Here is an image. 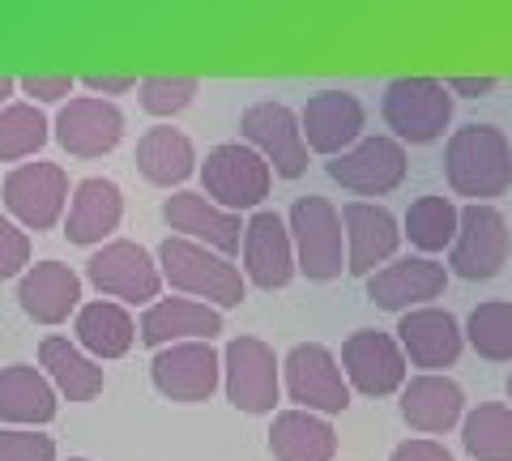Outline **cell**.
Here are the masks:
<instances>
[{
	"label": "cell",
	"instance_id": "23",
	"mask_svg": "<svg viewBox=\"0 0 512 461\" xmlns=\"http://www.w3.org/2000/svg\"><path fill=\"white\" fill-rule=\"evenodd\" d=\"M218 333H222V312L184 295L154 299L150 308H141V321H137V338L150 351H163V346H175V342H214Z\"/></svg>",
	"mask_w": 512,
	"mask_h": 461
},
{
	"label": "cell",
	"instance_id": "12",
	"mask_svg": "<svg viewBox=\"0 0 512 461\" xmlns=\"http://www.w3.org/2000/svg\"><path fill=\"white\" fill-rule=\"evenodd\" d=\"M150 380L167 402H210L222 389V355L214 351V342H175L154 351L150 359Z\"/></svg>",
	"mask_w": 512,
	"mask_h": 461
},
{
	"label": "cell",
	"instance_id": "1",
	"mask_svg": "<svg viewBox=\"0 0 512 461\" xmlns=\"http://www.w3.org/2000/svg\"><path fill=\"white\" fill-rule=\"evenodd\" d=\"M444 176L457 197L491 205L512 184V141L495 124H461L444 146Z\"/></svg>",
	"mask_w": 512,
	"mask_h": 461
},
{
	"label": "cell",
	"instance_id": "14",
	"mask_svg": "<svg viewBox=\"0 0 512 461\" xmlns=\"http://www.w3.org/2000/svg\"><path fill=\"white\" fill-rule=\"evenodd\" d=\"M325 171L333 184H342L346 193H355L359 201L384 197V193H393V188H402V180H406V146L389 133L363 137L355 150L329 158Z\"/></svg>",
	"mask_w": 512,
	"mask_h": 461
},
{
	"label": "cell",
	"instance_id": "7",
	"mask_svg": "<svg viewBox=\"0 0 512 461\" xmlns=\"http://www.w3.org/2000/svg\"><path fill=\"white\" fill-rule=\"evenodd\" d=\"M274 188V171L261 154L244 141H222L205 154L201 163V193L210 197L214 205L231 214H244V210H261V201L269 197Z\"/></svg>",
	"mask_w": 512,
	"mask_h": 461
},
{
	"label": "cell",
	"instance_id": "38",
	"mask_svg": "<svg viewBox=\"0 0 512 461\" xmlns=\"http://www.w3.org/2000/svg\"><path fill=\"white\" fill-rule=\"evenodd\" d=\"M77 86V77L73 73H26L18 77V90L26 94V103H69V94Z\"/></svg>",
	"mask_w": 512,
	"mask_h": 461
},
{
	"label": "cell",
	"instance_id": "10",
	"mask_svg": "<svg viewBox=\"0 0 512 461\" xmlns=\"http://www.w3.org/2000/svg\"><path fill=\"white\" fill-rule=\"evenodd\" d=\"M512 231L495 205H461L457 240L448 248V274L466 282H491L508 265Z\"/></svg>",
	"mask_w": 512,
	"mask_h": 461
},
{
	"label": "cell",
	"instance_id": "43",
	"mask_svg": "<svg viewBox=\"0 0 512 461\" xmlns=\"http://www.w3.org/2000/svg\"><path fill=\"white\" fill-rule=\"evenodd\" d=\"M508 397H512V372H508Z\"/></svg>",
	"mask_w": 512,
	"mask_h": 461
},
{
	"label": "cell",
	"instance_id": "17",
	"mask_svg": "<svg viewBox=\"0 0 512 461\" xmlns=\"http://www.w3.org/2000/svg\"><path fill=\"white\" fill-rule=\"evenodd\" d=\"M244 278L261 291H282L291 286V278L299 274L295 265V244H291V227L278 210H256L248 222H244Z\"/></svg>",
	"mask_w": 512,
	"mask_h": 461
},
{
	"label": "cell",
	"instance_id": "32",
	"mask_svg": "<svg viewBox=\"0 0 512 461\" xmlns=\"http://www.w3.org/2000/svg\"><path fill=\"white\" fill-rule=\"evenodd\" d=\"M461 444L474 461H512V406L483 402L461 419Z\"/></svg>",
	"mask_w": 512,
	"mask_h": 461
},
{
	"label": "cell",
	"instance_id": "21",
	"mask_svg": "<svg viewBox=\"0 0 512 461\" xmlns=\"http://www.w3.org/2000/svg\"><path fill=\"white\" fill-rule=\"evenodd\" d=\"M342 231H346V269L355 278H372L376 269L393 261L397 244H402V227L380 201H346Z\"/></svg>",
	"mask_w": 512,
	"mask_h": 461
},
{
	"label": "cell",
	"instance_id": "24",
	"mask_svg": "<svg viewBox=\"0 0 512 461\" xmlns=\"http://www.w3.org/2000/svg\"><path fill=\"white\" fill-rule=\"evenodd\" d=\"M397 397H402V402H397L402 419L419 436H444V432H453V427L466 419V393H461L457 380L444 376V372H419V376H410L406 389L397 393Z\"/></svg>",
	"mask_w": 512,
	"mask_h": 461
},
{
	"label": "cell",
	"instance_id": "35",
	"mask_svg": "<svg viewBox=\"0 0 512 461\" xmlns=\"http://www.w3.org/2000/svg\"><path fill=\"white\" fill-rule=\"evenodd\" d=\"M197 90H201V82L192 73H150L137 82V99H141L146 116L171 120V116H180L184 107H192Z\"/></svg>",
	"mask_w": 512,
	"mask_h": 461
},
{
	"label": "cell",
	"instance_id": "2",
	"mask_svg": "<svg viewBox=\"0 0 512 461\" xmlns=\"http://www.w3.org/2000/svg\"><path fill=\"white\" fill-rule=\"evenodd\" d=\"M154 257H158V269H163V286H171L175 295L210 304L218 312L239 308L248 299L244 269H239L231 257L214 252V248L180 240V235H167Z\"/></svg>",
	"mask_w": 512,
	"mask_h": 461
},
{
	"label": "cell",
	"instance_id": "15",
	"mask_svg": "<svg viewBox=\"0 0 512 461\" xmlns=\"http://www.w3.org/2000/svg\"><path fill=\"white\" fill-rule=\"evenodd\" d=\"M299 129H303V141H308L312 154L338 158L363 141L367 107H363L359 94H350V90H320L303 103Z\"/></svg>",
	"mask_w": 512,
	"mask_h": 461
},
{
	"label": "cell",
	"instance_id": "27",
	"mask_svg": "<svg viewBox=\"0 0 512 461\" xmlns=\"http://www.w3.org/2000/svg\"><path fill=\"white\" fill-rule=\"evenodd\" d=\"M39 372L52 380V389L69 402H94L107 385V372L99 368V359H90L82 346L64 333H47L39 342Z\"/></svg>",
	"mask_w": 512,
	"mask_h": 461
},
{
	"label": "cell",
	"instance_id": "39",
	"mask_svg": "<svg viewBox=\"0 0 512 461\" xmlns=\"http://www.w3.org/2000/svg\"><path fill=\"white\" fill-rule=\"evenodd\" d=\"M389 461H453V453H448L440 440H431V436H414V440L397 444V449L389 453Z\"/></svg>",
	"mask_w": 512,
	"mask_h": 461
},
{
	"label": "cell",
	"instance_id": "42",
	"mask_svg": "<svg viewBox=\"0 0 512 461\" xmlns=\"http://www.w3.org/2000/svg\"><path fill=\"white\" fill-rule=\"evenodd\" d=\"M13 94H18V77L0 73V111H5V107L13 103Z\"/></svg>",
	"mask_w": 512,
	"mask_h": 461
},
{
	"label": "cell",
	"instance_id": "13",
	"mask_svg": "<svg viewBox=\"0 0 512 461\" xmlns=\"http://www.w3.org/2000/svg\"><path fill=\"white\" fill-rule=\"evenodd\" d=\"M239 137L282 180H299L308 171V141H303L299 116L286 103H252L239 120Z\"/></svg>",
	"mask_w": 512,
	"mask_h": 461
},
{
	"label": "cell",
	"instance_id": "36",
	"mask_svg": "<svg viewBox=\"0 0 512 461\" xmlns=\"http://www.w3.org/2000/svg\"><path fill=\"white\" fill-rule=\"evenodd\" d=\"M0 461H56V440L35 427H5L0 432Z\"/></svg>",
	"mask_w": 512,
	"mask_h": 461
},
{
	"label": "cell",
	"instance_id": "33",
	"mask_svg": "<svg viewBox=\"0 0 512 461\" xmlns=\"http://www.w3.org/2000/svg\"><path fill=\"white\" fill-rule=\"evenodd\" d=\"M47 141H52V120L43 116V107L13 99L0 111V163L22 167V158H35Z\"/></svg>",
	"mask_w": 512,
	"mask_h": 461
},
{
	"label": "cell",
	"instance_id": "29",
	"mask_svg": "<svg viewBox=\"0 0 512 461\" xmlns=\"http://www.w3.org/2000/svg\"><path fill=\"white\" fill-rule=\"evenodd\" d=\"M133 158H137V171L154 188H175V193H180V184L192 176V171H201L192 137L171 129V124H154V129L141 133Z\"/></svg>",
	"mask_w": 512,
	"mask_h": 461
},
{
	"label": "cell",
	"instance_id": "44",
	"mask_svg": "<svg viewBox=\"0 0 512 461\" xmlns=\"http://www.w3.org/2000/svg\"><path fill=\"white\" fill-rule=\"evenodd\" d=\"M69 461H90V457H69Z\"/></svg>",
	"mask_w": 512,
	"mask_h": 461
},
{
	"label": "cell",
	"instance_id": "34",
	"mask_svg": "<svg viewBox=\"0 0 512 461\" xmlns=\"http://www.w3.org/2000/svg\"><path fill=\"white\" fill-rule=\"evenodd\" d=\"M466 342L491 363H512V304L487 299L466 316Z\"/></svg>",
	"mask_w": 512,
	"mask_h": 461
},
{
	"label": "cell",
	"instance_id": "3",
	"mask_svg": "<svg viewBox=\"0 0 512 461\" xmlns=\"http://www.w3.org/2000/svg\"><path fill=\"white\" fill-rule=\"evenodd\" d=\"M295 244V265L303 278L312 282H333L346 269V231H342V210L329 197L308 193L291 205L286 214Z\"/></svg>",
	"mask_w": 512,
	"mask_h": 461
},
{
	"label": "cell",
	"instance_id": "11",
	"mask_svg": "<svg viewBox=\"0 0 512 461\" xmlns=\"http://www.w3.org/2000/svg\"><path fill=\"white\" fill-rule=\"evenodd\" d=\"M342 372L350 393L363 397H393L406 389L410 380V363L402 355L393 333L384 329H355L342 342Z\"/></svg>",
	"mask_w": 512,
	"mask_h": 461
},
{
	"label": "cell",
	"instance_id": "31",
	"mask_svg": "<svg viewBox=\"0 0 512 461\" xmlns=\"http://www.w3.org/2000/svg\"><path fill=\"white\" fill-rule=\"evenodd\" d=\"M457 222H461V205H453V197L427 193L410 201V210L402 218V235L419 248V257H436V252L453 248Z\"/></svg>",
	"mask_w": 512,
	"mask_h": 461
},
{
	"label": "cell",
	"instance_id": "30",
	"mask_svg": "<svg viewBox=\"0 0 512 461\" xmlns=\"http://www.w3.org/2000/svg\"><path fill=\"white\" fill-rule=\"evenodd\" d=\"M269 453L278 461H333L338 457V432L325 415L312 410H278L269 427Z\"/></svg>",
	"mask_w": 512,
	"mask_h": 461
},
{
	"label": "cell",
	"instance_id": "6",
	"mask_svg": "<svg viewBox=\"0 0 512 461\" xmlns=\"http://www.w3.org/2000/svg\"><path fill=\"white\" fill-rule=\"evenodd\" d=\"M222 389H227V402L244 415H274L282 402L278 351L261 338H248V333L231 338L222 351Z\"/></svg>",
	"mask_w": 512,
	"mask_h": 461
},
{
	"label": "cell",
	"instance_id": "25",
	"mask_svg": "<svg viewBox=\"0 0 512 461\" xmlns=\"http://www.w3.org/2000/svg\"><path fill=\"white\" fill-rule=\"evenodd\" d=\"M18 308L35 325H64L82 308V278L64 261H39L18 278Z\"/></svg>",
	"mask_w": 512,
	"mask_h": 461
},
{
	"label": "cell",
	"instance_id": "4",
	"mask_svg": "<svg viewBox=\"0 0 512 461\" xmlns=\"http://www.w3.org/2000/svg\"><path fill=\"white\" fill-rule=\"evenodd\" d=\"M380 111L402 146H431L453 124V94L440 77H393L384 86Z\"/></svg>",
	"mask_w": 512,
	"mask_h": 461
},
{
	"label": "cell",
	"instance_id": "20",
	"mask_svg": "<svg viewBox=\"0 0 512 461\" xmlns=\"http://www.w3.org/2000/svg\"><path fill=\"white\" fill-rule=\"evenodd\" d=\"M397 346L410 368H423V372H444L453 368L466 351V329L457 325V316L448 308H414L397 321Z\"/></svg>",
	"mask_w": 512,
	"mask_h": 461
},
{
	"label": "cell",
	"instance_id": "26",
	"mask_svg": "<svg viewBox=\"0 0 512 461\" xmlns=\"http://www.w3.org/2000/svg\"><path fill=\"white\" fill-rule=\"evenodd\" d=\"M60 410V393L52 389L35 363H9L0 368V423L9 427H39L52 423Z\"/></svg>",
	"mask_w": 512,
	"mask_h": 461
},
{
	"label": "cell",
	"instance_id": "37",
	"mask_svg": "<svg viewBox=\"0 0 512 461\" xmlns=\"http://www.w3.org/2000/svg\"><path fill=\"white\" fill-rule=\"evenodd\" d=\"M30 269V231H22L9 214H0V282L22 278Z\"/></svg>",
	"mask_w": 512,
	"mask_h": 461
},
{
	"label": "cell",
	"instance_id": "5",
	"mask_svg": "<svg viewBox=\"0 0 512 461\" xmlns=\"http://www.w3.org/2000/svg\"><path fill=\"white\" fill-rule=\"evenodd\" d=\"M86 278L103 299H116L124 308H150L163 299V269L150 248L133 240H111L90 252Z\"/></svg>",
	"mask_w": 512,
	"mask_h": 461
},
{
	"label": "cell",
	"instance_id": "8",
	"mask_svg": "<svg viewBox=\"0 0 512 461\" xmlns=\"http://www.w3.org/2000/svg\"><path fill=\"white\" fill-rule=\"evenodd\" d=\"M282 393L295 402V410L312 415H342L350 406V385L342 372V359L325 342H295L282 359Z\"/></svg>",
	"mask_w": 512,
	"mask_h": 461
},
{
	"label": "cell",
	"instance_id": "18",
	"mask_svg": "<svg viewBox=\"0 0 512 461\" xmlns=\"http://www.w3.org/2000/svg\"><path fill=\"white\" fill-rule=\"evenodd\" d=\"M367 282V299L380 308V312H397L406 316L414 308H431V299L444 295L448 286V265L431 261V257H393L384 269H376Z\"/></svg>",
	"mask_w": 512,
	"mask_h": 461
},
{
	"label": "cell",
	"instance_id": "28",
	"mask_svg": "<svg viewBox=\"0 0 512 461\" xmlns=\"http://www.w3.org/2000/svg\"><path fill=\"white\" fill-rule=\"evenodd\" d=\"M73 342L99 363L124 359L137 342V321L116 299H90V304H82L73 316Z\"/></svg>",
	"mask_w": 512,
	"mask_h": 461
},
{
	"label": "cell",
	"instance_id": "41",
	"mask_svg": "<svg viewBox=\"0 0 512 461\" xmlns=\"http://www.w3.org/2000/svg\"><path fill=\"white\" fill-rule=\"evenodd\" d=\"M444 86L448 94H461V99H483V94L495 90V77H444Z\"/></svg>",
	"mask_w": 512,
	"mask_h": 461
},
{
	"label": "cell",
	"instance_id": "9",
	"mask_svg": "<svg viewBox=\"0 0 512 461\" xmlns=\"http://www.w3.org/2000/svg\"><path fill=\"white\" fill-rule=\"evenodd\" d=\"M0 197H5L9 218L18 222L22 231H52L56 222H64V210H69V171L60 163H22L13 167L5 184H0Z\"/></svg>",
	"mask_w": 512,
	"mask_h": 461
},
{
	"label": "cell",
	"instance_id": "40",
	"mask_svg": "<svg viewBox=\"0 0 512 461\" xmlns=\"http://www.w3.org/2000/svg\"><path fill=\"white\" fill-rule=\"evenodd\" d=\"M77 82H82L94 99H111V94L137 90V73H82Z\"/></svg>",
	"mask_w": 512,
	"mask_h": 461
},
{
	"label": "cell",
	"instance_id": "19",
	"mask_svg": "<svg viewBox=\"0 0 512 461\" xmlns=\"http://www.w3.org/2000/svg\"><path fill=\"white\" fill-rule=\"evenodd\" d=\"M52 137L60 141L64 154L73 158H103L120 146L124 137V111L116 99H94V94H77L56 111Z\"/></svg>",
	"mask_w": 512,
	"mask_h": 461
},
{
	"label": "cell",
	"instance_id": "16",
	"mask_svg": "<svg viewBox=\"0 0 512 461\" xmlns=\"http://www.w3.org/2000/svg\"><path fill=\"white\" fill-rule=\"evenodd\" d=\"M163 222L171 235L205 244L231 261L239 257V248H244V218L214 205L205 193H192V188H180V193H171L163 201Z\"/></svg>",
	"mask_w": 512,
	"mask_h": 461
},
{
	"label": "cell",
	"instance_id": "22",
	"mask_svg": "<svg viewBox=\"0 0 512 461\" xmlns=\"http://www.w3.org/2000/svg\"><path fill=\"white\" fill-rule=\"evenodd\" d=\"M120 222H124V193L116 180L86 176L73 184L69 210H64V235H69V244L103 248L116 240Z\"/></svg>",
	"mask_w": 512,
	"mask_h": 461
}]
</instances>
